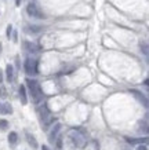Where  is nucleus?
Listing matches in <instances>:
<instances>
[{
  "label": "nucleus",
  "mask_w": 149,
  "mask_h": 150,
  "mask_svg": "<svg viewBox=\"0 0 149 150\" xmlns=\"http://www.w3.org/2000/svg\"><path fill=\"white\" fill-rule=\"evenodd\" d=\"M41 30L40 26H26L25 28V32L28 33H39Z\"/></svg>",
  "instance_id": "14"
},
{
  "label": "nucleus",
  "mask_w": 149,
  "mask_h": 150,
  "mask_svg": "<svg viewBox=\"0 0 149 150\" xmlns=\"http://www.w3.org/2000/svg\"><path fill=\"white\" fill-rule=\"evenodd\" d=\"M148 149V146L146 145H140L138 147H137V150H146Z\"/></svg>",
  "instance_id": "22"
},
{
  "label": "nucleus",
  "mask_w": 149,
  "mask_h": 150,
  "mask_svg": "<svg viewBox=\"0 0 149 150\" xmlns=\"http://www.w3.org/2000/svg\"><path fill=\"white\" fill-rule=\"evenodd\" d=\"M69 138H71V141L73 142V145L76 146V147L83 149L87 145V138L84 135V132L80 131V129H72V131L69 132Z\"/></svg>",
  "instance_id": "2"
},
{
  "label": "nucleus",
  "mask_w": 149,
  "mask_h": 150,
  "mask_svg": "<svg viewBox=\"0 0 149 150\" xmlns=\"http://www.w3.org/2000/svg\"><path fill=\"white\" fill-rule=\"evenodd\" d=\"M59 129H61V124H55V128L53 129V132H51V141L54 142L55 138H57V135H58Z\"/></svg>",
  "instance_id": "15"
},
{
  "label": "nucleus",
  "mask_w": 149,
  "mask_h": 150,
  "mask_svg": "<svg viewBox=\"0 0 149 150\" xmlns=\"http://www.w3.org/2000/svg\"><path fill=\"white\" fill-rule=\"evenodd\" d=\"M55 141H57V147H58V149H62V138L57 137L55 138Z\"/></svg>",
  "instance_id": "20"
},
{
  "label": "nucleus",
  "mask_w": 149,
  "mask_h": 150,
  "mask_svg": "<svg viewBox=\"0 0 149 150\" xmlns=\"http://www.w3.org/2000/svg\"><path fill=\"white\" fill-rule=\"evenodd\" d=\"M37 112H39V116H40L41 123L44 124V125H48V124H51L55 120V118L51 117V114H50V112H48V109H47V106H46V105L40 106Z\"/></svg>",
  "instance_id": "3"
},
{
  "label": "nucleus",
  "mask_w": 149,
  "mask_h": 150,
  "mask_svg": "<svg viewBox=\"0 0 149 150\" xmlns=\"http://www.w3.org/2000/svg\"><path fill=\"white\" fill-rule=\"evenodd\" d=\"M0 52H1V44H0Z\"/></svg>",
  "instance_id": "26"
},
{
  "label": "nucleus",
  "mask_w": 149,
  "mask_h": 150,
  "mask_svg": "<svg viewBox=\"0 0 149 150\" xmlns=\"http://www.w3.org/2000/svg\"><path fill=\"white\" fill-rule=\"evenodd\" d=\"M19 98H21V102H22V105H26L28 103L26 91H25V87H24V86L19 87Z\"/></svg>",
  "instance_id": "10"
},
{
  "label": "nucleus",
  "mask_w": 149,
  "mask_h": 150,
  "mask_svg": "<svg viewBox=\"0 0 149 150\" xmlns=\"http://www.w3.org/2000/svg\"><path fill=\"white\" fill-rule=\"evenodd\" d=\"M24 68H25L26 74H29V76H35V74H37V72H39V70H37V61L36 59L28 58L26 61H25Z\"/></svg>",
  "instance_id": "4"
},
{
  "label": "nucleus",
  "mask_w": 149,
  "mask_h": 150,
  "mask_svg": "<svg viewBox=\"0 0 149 150\" xmlns=\"http://www.w3.org/2000/svg\"><path fill=\"white\" fill-rule=\"evenodd\" d=\"M25 135H26V141H28V143L32 146V149H37V142H36V139H35V137H33L32 134H29V132H26Z\"/></svg>",
  "instance_id": "9"
},
{
  "label": "nucleus",
  "mask_w": 149,
  "mask_h": 150,
  "mask_svg": "<svg viewBox=\"0 0 149 150\" xmlns=\"http://www.w3.org/2000/svg\"><path fill=\"white\" fill-rule=\"evenodd\" d=\"M15 6L19 7V6H21V0H15Z\"/></svg>",
  "instance_id": "23"
},
{
  "label": "nucleus",
  "mask_w": 149,
  "mask_h": 150,
  "mask_svg": "<svg viewBox=\"0 0 149 150\" xmlns=\"http://www.w3.org/2000/svg\"><path fill=\"white\" fill-rule=\"evenodd\" d=\"M17 141H18V135H17V132H10V135H9V142L10 143H11V145H15Z\"/></svg>",
  "instance_id": "13"
},
{
  "label": "nucleus",
  "mask_w": 149,
  "mask_h": 150,
  "mask_svg": "<svg viewBox=\"0 0 149 150\" xmlns=\"http://www.w3.org/2000/svg\"><path fill=\"white\" fill-rule=\"evenodd\" d=\"M141 132L144 131V134H148V121L144 120V121H141L140 123V128H138Z\"/></svg>",
  "instance_id": "16"
},
{
  "label": "nucleus",
  "mask_w": 149,
  "mask_h": 150,
  "mask_svg": "<svg viewBox=\"0 0 149 150\" xmlns=\"http://www.w3.org/2000/svg\"><path fill=\"white\" fill-rule=\"evenodd\" d=\"M7 127H9V121H7V120H0V129L6 131Z\"/></svg>",
  "instance_id": "17"
},
{
  "label": "nucleus",
  "mask_w": 149,
  "mask_h": 150,
  "mask_svg": "<svg viewBox=\"0 0 149 150\" xmlns=\"http://www.w3.org/2000/svg\"><path fill=\"white\" fill-rule=\"evenodd\" d=\"M11 33H13V26H11V25H9V26H7V37H11Z\"/></svg>",
  "instance_id": "21"
},
{
  "label": "nucleus",
  "mask_w": 149,
  "mask_h": 150,
  "mask_svg": "<svg viewBox=\"0 0 149 150\" xmlns=\"http://www.w3.org/2000/svg\"><path fill=\"white\" fill-rule=\"evenodd\" d=\"M7 96V90H6V87L0 86V98H6Z\"/></svg>",
  "instance_id": "19"
},
{
  "label": "nucleus",
  "mask_w": 149,
  "mask_h": 150,
  "mask_svg": "<svg viewBox=\"0 0 149 150\" xmlns=\"http://www.w3.org/2000/svg\"><path fill=\"white\" fill-rule=\"evenodd\" d=\"M6 73H7V80L9 81H13L14 80V69L11 65H7V68H6Z\"/></svg>",
  "instance_id": "11"
},
{
  "label": "nucleus",
  "mask_w": 149,
  "mask_h": 150,
  "mask_svg": "<svg viewBox=\"0 0 149 150\" xmlns=\"http://www.w3.org/2000/svg\"><path fill=\"white\" fill-rule=\"evenodd\" d=\"M24 47H25V50L28 52H37L39 51V47L36 44H33V43H29V41H25L24 43Z\"/></svg>",
  "instance_id": "7"
},
{
  "label": "nucleus",
  "mask_w": 149,
  "mask_h": 150,
  "mask_svg": "<svg viewBox=\"0 0 149 150\" xmlns=\"http://www.w3.org/2000/svg\"><path fill=\"white\" fill-rule=\"evenodd\" d=\"M140 47H141V51L144 52V55H148V44H146L145 41H144V43H141Z\"/></svg>",
  "instance_id": "18"
},
{
  "label": "nucleus",
  "mask_w": 149,
  "mask_h": 150,
  "mask_svg": "<svg viewBox=\"0 0 149 150\" xmlns=\"http://www.w3.org/2000/svg\"><path fill=\"white\" fill-rule=\"evenodd\" d=\"M0 113L3 114H10L13 113V108L10 103H0Z\"/></svg>",
  "instance_id": "8"
},
{
  "label": "nucleus",
  "mask_w": 149,
  "mask_h": 150,
  "mask_svg": "<svg viewBox=\"0 0 149 150\" xmlns=\"http://www.w3.org/2000/svg\"><path fill=\"white\" fill-rule=\"evenodd\" d=\"M26 86L29 88V92L32 95V99L35 103H39L41 99H43V91H41L40 86L36 80H31V79H26Z\"/></svg>",
  "instance_id": "1"
},
{
  "label": "nucleus",
  "mask_w": 149,
  "mask_h": 150,
  "mask_svg": "<svg viewBox=\"0 0 149 150\" xmlns=\"http://www.w3.org/2000/svg\"><path fill=\"white\" fill-rule=\"evenodd\" d=\"M26 13L29 14L31 17H35V18H39V19L46 18V15L39 10V7H37L35 3H29V4L26 6Z\"/></svg>",
  "instance_id": "5"
},
{
  "label": "nucleus",
  "mask_w": 149,
  "mask_h": 150,
  "mask_svg": "<svg viewBox=\"0 0 149 150\" xmlns=\"http://www.w3.org/2000/svg\"><path fill=\"white\" fill-rule=\"evenodd\" d=\"M126 141L131 145H138V143H145L146 142V138H140V139H130V138H126Z\"/></svg>",
  "instance_id": "12"
},
{
  "label": "nucleus",
  "mask_w": 149,
  "mask_h": 150,
  "mask_svg": "<svg viewBox=\"0 0 149 150\" xmlns=\"http://www.w3.org/2000/svg\"><path fill=\"white\" fill-rule=\"evenodd\" d=\"M0 83H3V72L0 70Z\"/></svg>",
  "instance_id": "24"
},
{
  "label": "nucleus",
  "mask_w": 149,
  "mask_h": 150,
  "mask_svg": "<svg viewBox=\"0 0 149 150\" xmlns=\"http://www.w3.org/2000/svg\"><path fill=\"white\" fill-rule=\"evenodd\" d=\"M41 150H50L47 146H41Z\"/></svg>",
  "instance_id": "25"
},
{
  "label": "nucleus",
  "mask_w": 149,
  "mask_h": 150,
  "mask_svg": "<svg viewBox=\"0 0 149 150\" xmlns=\"http://www.w3.org/2000/svg\"><path fill=\"white\" fill-rule=\"evenodd\" d=\"M130 92H131V94H133L134 96H135L137 99L140 100L141 103L144 105L145 108H148V99H146V96L142 95V94H141L140 91H137V90H130Z\"/></svg>",
  "instance_id": "6"
}]
</instances>
